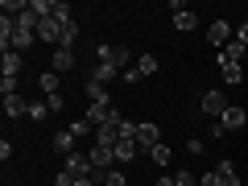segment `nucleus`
I'll return each mask as SVG.
<instances>
[{"mask_svg": "<svg viewBox=\"0 0 248 186\" xmlns=\"http://www.w3.org/2000/svg\"><path fill=\"white\" fill-rule=\"evenodd\" d=\"M95 58L99 62H108V66H116V71H128V66H137V62H133V50H128V46H95Z\"/></svg>", "mask_w": 248, "mask_h": 186, "instance_id": "obj_1", "label": "nucleus"}, {"mask_svg": "<svg viewBox=\"0 0 248 186\" xmlns=\"http://www.w3.org/2000/svg\"><path fill=\"white\" fill-rule=\"evenodd\" d=\"M62 170H66V174H75V178H91L95 174V166H91V157L87 153H66V157H62Z\"/></svg>", "mask_w": 248, "mask_h": 186, "instance_id": "obj_2", "label": "nucleus"}, {"mask_svg": "<svg viewBox=\"0 0 248 186\" xmlns=\"http://www.w3.org/2000/svg\"><path fill=\"white\" fill-rule=\"evenodd\" d=\"M87 157H91V166H95V174H108V170L116 166V149L112 145H91Z\"/></svg>", "mask_w": 248, "mask_h": 186, "instance_id": "obj_3", "label": "nucleus"}, {"mask_svg": "<svg viewBox=\"0 0 248 186\" xmlns=\"http://www.w3.org/2000/svg\"><path fill=\"white\" fill-rule=\"evenodd\" d=\"M228 108H232V104H228V95H223L219 87H211V91L203 95V112H207V120H219Z\"/></svg>", "mask_w": 248, "mask_h": 186, "instance_id": "obj_4", "label": "nucleus"}, {"mask_svg": "<svg viewBox=\"0 0 248 186\" xmlns=\"http://www.w3.org/2000/svg\"><path fill=\"white\" fill-rule=\"evenodd\" d=\"M219 75H223V83H244V62H236V58H228V54L219 50Z\"/></svg>", "mask_w": 248, "mask_h": 186, "instance_id": "obj_5", "label": "nucleus"}, {"mask_svg": "<svg viewBox=\"0 0 248 186\" xmlns=\"http://www.w3.org/2000/svg\"><path fill=\"white\" fill-rule=\"evenodd\" d=\"M137 145H141L145 153L153 149V145H161V128L153 120H145V124H137Z\"/></svg>", "mask_w": 248, "mask_h": 186, "instance_id": "obj_6", "label": "nucleus"}, {"mask_svg": "<svg viewBox=\"0 0 248 186\" xmlns=\"http://www.w3.org/2000/svg\"><path fill=\"white\" fill-rule=\"evenodd\" d=\"M37 37H42V42H50L54 50H58V46H62V25H58L54 17H42V21H37Z\"/></svg>", "mask_w": 248, "mask_h": 186, "instance_id": "obj_7", "label": "nucleus"}, {"mask_svg": "<svg viewBox=\"0 0 248 186\" xmlns=\"http://www.w3.org/2000/svg\"><path fill=\"white\" fill-rule=\"evenodd\" d=\"M232 37H236V29H232L228 21H211V25H207V42L211 46H228Z\"/></svg>", "mask_w": 248, "mask_h": 186, "instance_id": "obj_8", "label": "nucleus"}, {"mask_svg": "<svg viewBox=\"0 0 248 186\" xmlns=\"http://www.w3.org/2000/svg\"><path fill=\"white\" fill-rule=\"evenodd\" d=\"M87 120L95 124V128H104V124L120 120V112H116V108H104V104H91V108H87Z\"/></svg>", "mask_w": 248, "mask_h": 186, "instance_id": "obj_9", "label": "nucleus"}, {"mask_svg": "<svg viewBox=\"0 0 248 186\" xmlns=\"http://www.w3.org/2000/svg\"><path fill=\"white\" fill-rule=\"evenodd\" d=\"M50 71H54V75H62V71H75V50L58 46V50H54V58H50Z\"/></svg>", "mask_w": 248, "mask_h": 186, "instance_id": "obj_10", "label": "nucleus"}, {"mask_svg": "<svg viewBox=\"0 0 248 186\" xmlns=\"http://www.w3.org/2000/svg\"><path fill=\"white\" fill-rule=\"evenodd\" d=\"M21 66H25V54H17V50H4V58H0V71L9 75V79H17V75H21Z\"/></svg>", "mask_w": 248, "mask_h": 186, "instance_id": "obj_11", "label": "nucleus"}, {"mask_svg": "<svg viewBox=\"0 0 248 186\" xmlns=\"http://www.w3.org/2000/svg\"><path fill=\"white\" fill-rule=\"evenodd\" d=\"M219 120H223V128H228V133H236V128H244V124H248V112H244V108H236V104H232L228 112L219 116Z\"/></svg>", "mask_w": 248, "mask_h": 186, "instance_id": "obj_12", "label": "nucleus"}, {"mask_svg": "<svg viewBox=\"0 0 248 186\" xmlns=\"http://www.w3.org/2000/svg\"><path fill=\"white\" fill-rule=\"evenodd\" d=\"M83 91H87V104H104V108H112V95H108V87L104 83H83Z\"/></svg>", "mask_w": 248, "mask_h": 186, "instance_id": "obj_13", "label": "nucleus"}, {"mask_svg": "<svg viewBox=\"0 0 248 186\" xmlns=\"http://www.w3.org/2000/svg\"><path fill=\"white\" fill-rule=\"evenodd\" d=\"M91 83H112V79H120V71H116V66H108V62H95V66H91V75H87Z\"/></svg>", "mask_w": 248, "mask_h": 186, "instance_id": "obj_14", "label": "nucleus"}, {"mask_svg": "<svg viewBox=\"0 0 248 186\" xmlns=\"http://www.w3.org/2000/svg\"><path fill=\"white\" fill-rule=\"evenodd\" d=\"M195 25H199V17L190 9H178L174 13V29H178V33H195Z\"/></svg>", "mask_w": 248, "mask_h": 186, "instance_id": "obj_15", "label": "nucleus"}, {"mask_svg": "<svg viewBox=\"0 0 248 186\" xmlns=\"http://www.w3.org/2000/svg\"><path fill=\"white\" fill-rule=\"evenodd\" d=\"M215 174H219V186H240V178H236V161L223 157L219 166H215Z\"/></svg>", "mask_w": 248, "mask_h": 186, "instance_id": "obj_16", "label": "nucleus"}, {"mask_svg": "<svg viewBox=\"0 0 248 186\" xmlns=\"http://www.w3.org/2000/svg\"><path fill=\"white\" fill-rule=\"evenodd\" d=\"M54 153H58V157H66V153H75V137H71V128H62L58 137H54Z\"/></svg>", "mask_w": 248, "mask_h": 186, "instance_id": "obj_17", "label": "nucleus"}, {"mask_svg": "<svg viewBox=\"0 0 248 186\" xmlns=\"http://www.w3.org/2000/svg\"><path fill=\"white\" fill-rule=\"evenodd\" d=\"M137 153H141V145H137V141H116V166H124V161H133Z\"/></svg>", "mask_w": 248, "mask_h": 186, "instance_id": "obj_18", "label": "nucleus"}, {"mask_svg": "<svg viewBox=\"0 0 248 186\" xmlns=\"http://www.w3.org/2000/svg\"><path fill=\"white\" fill-rule=\"evenodd\" d=\"M4 112H9V120H17V116L29 112V104H25L21 95H4Z\"/></svg>", "mask_w": 248, "mask_h": 186, "instance_id": "obj_19", "label": "nucleus"}, {"mask_svg": "<svg viewBox=\"0 0 248 186\" xmlns=\"http://www.w3.org/2000/svg\"><path fill=\"white\" fill-rule=\"evenodd\" d=\"M149 161H153V166H170V161H174V149H170V145H153Z\"/></svg>", "mask_w": 248, "mask_h": 186, "instance_id": "obj_20", "label": "nucleus"}, {"mask_svg": "<svg viewBox=\"0 0 248 186\" xmlns=\"http://www.w3.org/2000/svg\"><path fill=\"white\" fill-rule=\"evenodd\" d=\"M157 66H161L157 54H141V58H137V71L141 75H157Z\"/></svg>", "mask_w": 248, "mask_h": 186, "instance_id": "obj_21", "label": "nucleus"}, {"mask_svg": "<svg viewBox=\"0 0 248 186\" xmlns=\"http://www.w3.org/2000/svg\"><path fill=\"white\" fill-rule=\"evenodd\" d=\"M87 133H95V124L87 120V116H79V120H71V137L79 141V137H87Z\"/></svg>", "mask_w": 248, "mask_h": 186, "instance_id": "obj_22", "label": "nucleus"}, {"mask_svg": "<svg viewBox=\"0 0 248 186\" xmlns=\"http://www.w3.org/2000/svg\"><path fill=\"white\" fill-rule=\"evenodd\" d=\"M37 87H42L46 95H58V75H54V71H46L42 79H37Z\"/></svg>", "mask_w": 248, "mask_h": 186, "instance_id": "obj_23", "label": "nucleus"}, {"mask_svg": "<svg viewBox=\"0 0 248 186\" xmlns=\"http://www.w3.org/2000/svg\"><path fill=\"white\" fill-rule=\"evenodd\" d=\"M99 186H128V178L120 170H108V174H99Z\"/></svg>", "mask_w": 248, "mask_h": 186, "instance_id": "obj_24", "label": "nucleus"}, {"mask_svg": "<svg viewBox=\"0 0 248 186\" xmlns=\"http://www.w3.org/2000/svg\"><path fill=\"white\" fill-rule=\"evenodd\" d=\"M75 37H79V25H75V21H66V25H62V46L71 50V46H75Z\"/></svg>", "mask_w": 248, "mask_h": 186, "instance_id": "obj_25", "label": "nucleus"}, {"mask_svg": "<svg viewBox=\"0 0 248 186\" xmlns=\"http://www.w3.org/2000/svg\"><path fill=\"white\" fill-rule=\"evenodd\" d=\"M29 120H46V116H50V108H46V99H37V104H29Z\"/></svg>", "mask_w": 248, "mask_h": 186, "instance_id": "obj_26", "label": "nucleus"}, {"mask_svg": "<svg viewBox=\"0 0 248 186\" xmlns=\"http://www.w3.org/2000/svg\"><path fill=\"white\" fill-rule=\"evenodd\" d=\"M207 137H211V141H219V137H228V128H223V120H211V124H207Z\"/></svg>", "mask_w": 248, "mask_h": 186, "instance_id": "obj_27", "label": "nucleus"}, {"mask_svg": "<svg viewBox=\"0 0 248 186\" xmlns=\"http://www.w3.org/2000/svg\"><path fill=\"white\" fill-rule=\"evenodd\" d=\"M46 108H50V112H62V108H66V99H62V91H58V95H46Z\"/></svg>", "mask_w": 248, "mask_h": 186, "instance_id": "obj_28", "label": "nucleus"}, {"mask_svg": "<svg viewBox=\"0 0 248 186\" xmlns=\"http://www.w3.org/2000/svg\"><path fill=\"white\" fill-rule=\"evenodd\" d=\"M236 42H240V46H244V50H248V17L240 21V25H236Z\"/></svg>", "mask_w": 248, "mask_h": 186, "instance_id": "obj_29", "label": "nucleus"}, {"mask_svg": "<svg viewBox=\"0 0 248 186\" xmlns=\"http://www.w3.org/2000/svg\"><path fill=\"white\" fill-rule=\"evenodd\" d=\"M54 186H75V174H66V170H62V174H54Z\"/></svg>", "mask_w": 248, "mask_h": 186, "instance_id": "obj_30", "label": "nucleus"}, {"mask_svg": "<svg viewBox=\"0 0 248 186\" xmlns=\"http://www.w3.org/2000/svg\"><path fill=\"white\" fill-rule=\"evenodd\" d=\"M199 186H219V174H215V170L211 174H199Z\"/></svg>", "mask_w": 248, "mask_h": 186, "instance_id": "obj_31", "label": "nucleus"}, {"mask_svg": "<svg viewBox=\"0 0 248 186\" xmlns=\"http://www.w3.org/2000/svg\"><path fill=\"white\" fill-rule=\"evenodd\" d=\"M137 79H141V71H137V66H128V71L120 75V83H137Z\"/></svg>", "mask_w": 248, "mask_h": 186, "instance_id": "obj_32", "label": "nucleus"}, {"mask_svg": "<svg viewBox=\"0 0 248 186\" xmlns=\"http://www.w3.org/2000/svg\"><path fill=\"white\" fill-rule=\"evenodd\" d=\"M157 186H178V182H174V178H157Z\"/></svg>", "mask_w": 248, "mask_h": 186, "instance_id": "obj_33", "label": "nucleus"}, {"mask_svg": "<svg viewBox=\"0 0 248 186\" xmlns=\"http://www.w3.org/2000/svg\"><path fill=\"white\" fill-rule=\"evenodd\" d=\"M244 62H248V54H244Z\"/></svg>", "mask_w": 248, "mask_h": 186, "instance_id": "obj_34", "label": "nucleus"}, {"mask_svg": "<svg viewBox=\"0 0 248 186\" xmlns=\"http://www.w3.org/2000/svg\"><path fill=\"white\" fill-rule=\"evenodd\" d=\"M9 186H17V182H9Z\"/></svg>", "mask_w": 248, "mask_h": 186, "instance_id": "obj_35", "label": "nucleus"}]
</instances>
